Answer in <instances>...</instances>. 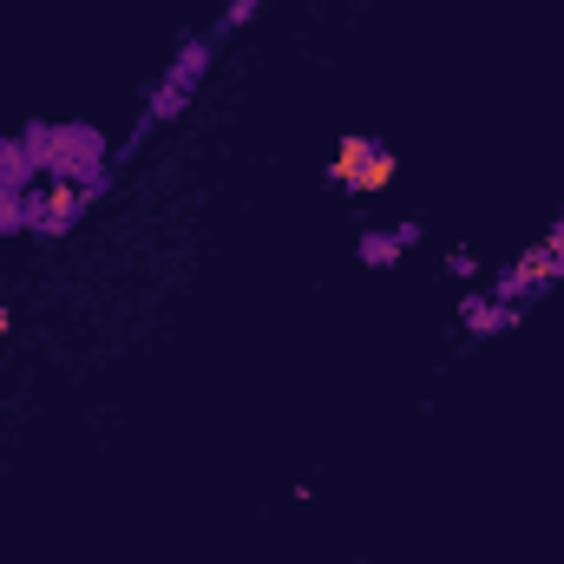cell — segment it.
<instances>
[{"label":"cell","mask_w":564,"mask_h":564,"mask_svg":"<svg viewBox=\"0 0 564 564\" xmlns=\"http://www.w3.org/2000/svg\"><path fill=\"white\" fill-rule=\"evenodd\" d=\"M204 66H210V46L204 40H191L177 59H171V73L158 79V93H151V106H144V126H139V139L151 132V126H171L184 106H191V93H197V79H204ZM132 139V144H139Z\"/></svg>","instance_id":"obj_1"},{"label":"cell","mask_w":564,"mask_h":564,"mask_svg":"<svg viewBox=\"0 0 564 564\" xmlns=\"http://www.w3.org/2000/svg\"><path fill=\"white\" fill-rule=\"evenodd\" d=\"M106 191V177L99 184H73V177H53L40 197H26V230L33 237H66L79 217H86V204Z\"/></svg>","instance_id":"obj_2"},{"label":"cell","mask_w":564,"mask_h":564,"mask_svg":"<svg viewBox=\"0 0 564 564\" xmlns=\"http://www.w3.org/2000/svg\"><path fill=\"white\" fill-rule=\"evenodd\" d=\"M558 276H564V270L552 263V250H545V243H532L519 263H506V270L492 276V289H486V295H492V302H506V308H525L539 289H552Z\"/></svg>","instance_id":"obj_3"},{"label":"cell","mask_w":564,"mask_h":564,"mask_svg":"<svg viewBox=\"0 0 564 564\" xmlns=\"http://www.w3.org/2000/svg\"><path fill=\"white\" fill-rule=\"evenodd\" d=\"M512 322H519V308H506V302H492V295H486V289H479V295H466V302H459V328H466V335H473V341H492V335H506V328H512Z\"/></svg>","instance_id":"obj_4"},{"label":"cell","mask_w":564,"mask_h":564,"mask_svg":"<svg viewBox=\"0 0 564 564\" xmlns=\"http://www.w3.org/2000/svg\"><path fill=\"white\" fill-rule=\"evenodd\" d=\"M368 151H375V139H361V132H348V139L335 144V158H328V184H335V191H355V177H361V164H368Z\"/></svg>","instance_id":"obj_5"},{"label":"cell","mask_w":564,"mask_h":564,"mask_svg":"<svg viewBox=\"0 0 564 564\" xmlns=\"http://www.w3.org/2000/svg\"><path fill=\"white\" fill-rule=\"evenodd\" d=\"M33 177H40V158L20 139H0V191H26Z\"/></svg>","instance_id":"obj_6"},{"label":"cell","mask_w":564,"mask_h":564,"mask_svg":"<svg viewBox=\"0 0 564 564\" xmlns=\"http://www.w3.org/2000/svg\"><path fill=\"white\" fill-rule=\"evenodd\" d=\"M394 177H401V158H394L388 144H375V151H368V164H361V177H355V197H381Z\"/></svg>","instance_id":"obj_7"},{"label":"cell","mask_w":564,"mask_h":564,"mask_svg":"<svg viewBox=\"0 0 564 564\" xmlns=\"http://www.w3.org/2000/svg\"><path fill=\"white\" fill-rule=\"evenodd\" d=\"M361 263H368V270H394V263H401V243H394L388 230H361Z\"/></svg>","instance_id":"obj_8"},{"label":"cell","mask_w":564,"mask_h":564,"mask_svg":"<svg viewBox=\"0 0 564 564\" xmlns=\"http://www.w3.org/2000/svg\"><path fill=\"white\" fill-rule=\"evenodd\" d=\"M0 230H26V197L20 191H0Z\"/></svg>","instance_id":"obj_9"},{"label":"cell","mask_w":564,"mask_h":564,"mask_svg":"<svg viewBox=\"0 0 564 564\" xmlns=\"http://www.w3.org/2000/svg\"><path fill=\"white\" fill-rule=\"evenodd\" d=\"M257 7H263V0H230V7H224V33H230V26H243Z\"/></svg>","instance_id":"obj_10"},{"label":"cell","mask_w":564,"mask_h":564,"mask_svg":"<svg viewBox=\"0 0 564 564\" xmlns=\"http://www.w3.org/2000/svg\"><path fill=\"white\" fill-rule=\"evenodd\" d=\"M446 270H453V276H479V257H473V250H453Z\"/></svg>","instance_id":"obj_11"},{"label":"cell","mask_w":564,"mask_h":564,"mask_svg":"<svg viewBox=\"0 0 564 564\" xmlns=\"http://www.w3.org/2000/svg\"><path fill=\"white\" fill-rule=\"evenodd\" d=\"M545 250H552V263H558V270H564V217H558V224H552V230H545Z\"/></svg>","instance_id":"obj_12"},{"label":"cell","mask_w":564,"mask_h":564,"mask_svg":"<svg viewBox=\"0 0 564 564\" xmlns=\"http://www.w3.org/2000/svg\"><path fill=\"white\" fill-rule=\"evenodd\" d=\"M7 328H13V308H7V302H0V335H7Z\"/></svg>","instance_id":"obj_13"}]
</instances>
